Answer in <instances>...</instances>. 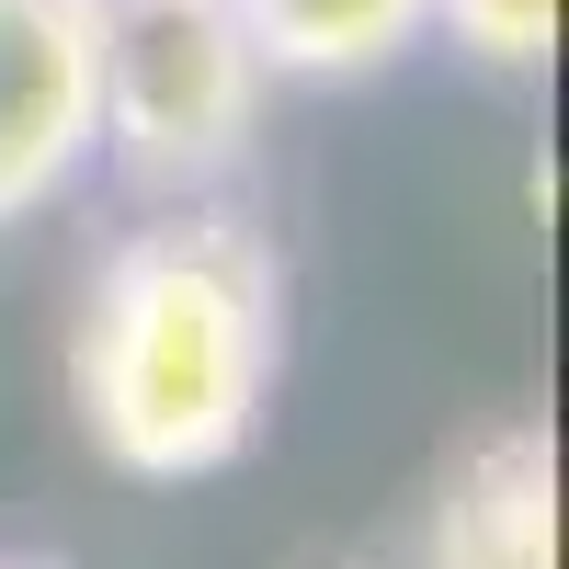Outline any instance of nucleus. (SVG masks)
Here are the masks:
<instances>
[{
	"label": "nucleus",
	"mask_w": 569,
	"mask_h": 569,
	"mask_svg": "<svg viewBox=\"0 0 569 569\" xmlns=\"http://www.w3.org/2000/svg\"><path fill=\"white\" fill-rule=\"evenodd\" d=\"M284 376V262L240 206H160L91 262L69 319V410L114 479H217L240 467Z\"/></svg>",
	"instance_id": "1"
},
{
	"label": "nucleus",
	"mask_w": 569,
	"mask_h": 569,
	"mask_svg": "<svg viewBox=\"0 0 569 569\" xmlns=\"http://www.w3.org/2000/svg\"><path fill=\"white\" fill-rule=\"evenodd\" d=\"M262 58L228 0H91V137L160 206L228 194L262 137Z\"/></svg>",
	"instance_id": "2"
},
{
	"label": "nucleus",
	"mask_w": 569,
	"mask_h": 569,
	"mask_svg": "<svg viewBox=\"0 0 569 569\" xmlns=\"http://www.w3.org/2000/svg\"><path fill=\"white\" fill-rule=\"evenodd\" d=\"M91 160V0H0V228L46 217Z\"/></svg>",
	"instance_id": "3"
},
{
	"label": "nucleus",
	"mask_w": 569,
	"mask_h": 569,
	"mask_svg": "<svg viewBox=\"0 0 569 569\" xmlns=\"http://www.w3.org/2000/svg\"><path fill=\"white\" fill-rule=\"evenodd\" d=\"M421 569H558V433L547 421H501L445 467L433 512H421Z\"/></svg>",
	"instance_id": "4"
},
{
	"label": "nucleus",
	"mask_w": 569,
	"mask_h": 569,
	"mask_svg": "<svg viewBox=\"0 0 569 569\" xmlns=\"http://www.w3.org/2000/svg\"><path fill=\"white\" fill-rule=\"evenodd\" d=\"M262 80H376L433 34V0H228Z\"/></svg>",
	"instance_id": "5"
},
{
	"label": "nucleus",
	"mask_w": 569,
	"mask_h": 569,
	"mask_svg": "<svg viewBox=\"0 0 569 569\" xmlns=\"http://www.w3.org/2000/svg\"><path fill=\"white\" fill-rule=\"evenodd\" d=\"M433 34L456 46V58L525 80V69L558 58V0H433Z\"/></svg>",
	"instance_id": "6"
},
{
	"label": "nucleus",
	"mask_w": 569,
	"mask_h": 569,
	"mask_svg": "<svg viewBox=\"0 0 569 569\" xmlns=\"http://www.w3.org/2000/svg\"><path fill=\"white\" fill-rule=\"evenodd\" d=\"M0 569H69V558H46V547H0Z\"/></svg>",
	"instance_id": "7"
}]
</instances>
